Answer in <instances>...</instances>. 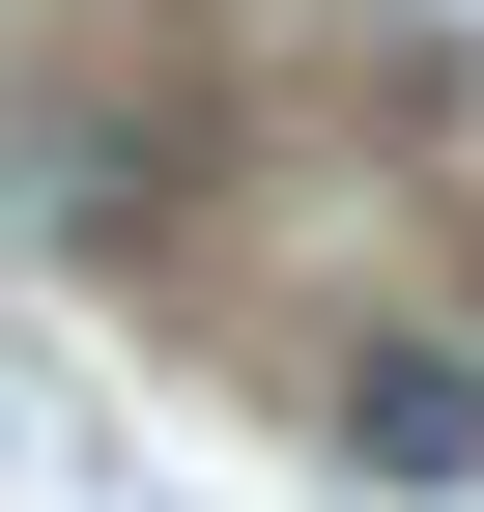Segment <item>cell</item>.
<instances>
[{"label":"cell","mask_w":484,"mask_h":512,"mask_svg":"<svg viewBox=\"0 0 484 512\" xmlns=\"http://www.w3.org/2000/svg\"><path fill=\"white\" fill-rule=\"evenodd\" d=\"M342 456L371 484H484V342H371L342 370Z\"/></svg>","instance_id":"cell-1"}]
</instances>
